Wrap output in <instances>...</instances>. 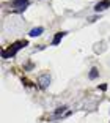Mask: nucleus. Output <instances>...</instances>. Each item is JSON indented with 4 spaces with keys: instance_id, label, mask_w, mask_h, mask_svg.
Here are the masks:
<instances>
[{
    "instance_id": "1",
    "label": "nucleus",
    "mask_w": 110,
    "mask_h": 123,
    "mask_svg": "<svg viewBox=\"0 0 110 123\" xmlns=\"http://www.w3.org/2000/svg\"><path fill=\"white\" fill-rule=\"evenodd\" d=\"M25 46H27V41H17V43H14L13 46H10L8 49H5V51L2 52V57H3V58L14 57V55L22 49V47H25Z\"/></svg>"
},
{
    "instance_id": "2",
    "label": "nucleus",
    "mask_w": 110,
    "mask_h": 123,
    "mask_svg": "<svg viewBox=\"0 0 110 123\" xmlns=\"http://www.w3.org/2000/svg\"><path fill=\"white\" fill-rule=\"evenodd\" d=\"M11 3H13V6H14L17 11H22V10H25L27 5H29V0H13Z\"/></svg>"
},
{
    "instance_id": "3",
    "label": "nucleus",
    "mask_w": 110,
    "mask_h": 123,
    "mask_svg": "<svg viewBox=\"0 0 110 123\" xmlns=\"http://www.w3.org/2000/svg\"><path fill=\"white\" fill-rule=\"evenodd\" d=\"M109 6H110V0H101L99 3H96V6H94V11H96V13H99V11H104V10H107Z\"/></svg>"
},
{
    "instance_id": "4",
    "label": "nucleus",
    "mask_w": 110,
    "mask_h": 123,
    "mask_svg": "<svg viewBox=\"0 0 110 123\" xmlns=\"http://www.w3.org/2000/svg\"><path fill=\"white\" fill-rule=\"evenodd\" d=\"M49 82H50V77L47 76V74H43V76L39 77V84H41V87H43V88H46L47 85H49Z\"/></svg>"
},
{
    "instance_id": "5",
    "label": "nucleus",
    "mask_w": 110,
    "mask_h": 123,
    "mask_svg": "<svg viewBox=\"0 0 110 123\" xmlns=\"http://www.w3.org/2000/svg\"><path fill=\"white\" fill-rule=\"evenodd\" d=\"M43 32H44V29H43V27H35V29H32V30H30V33H29V35H30V36H39Z\"/></svg>"
},
{
    "instance_id": "6",
    "label": "nucleus",
    "mask_w": 110,
    "mask_h": 123,
    "mask_svg": "<svg viewBox=\"0 0 110 123\" xmlns=\"http://www.w3.org/2000/svg\"><path fill=\"white\" fill-rule=\"evenodd\" d=\"M63 36H64V32H58L57 35L53 36V40H52V44H53V46H57V44L60 43V40L63 38Z\"/></svg>"
},
{
    "instance_id": "7",
    "label": "nucleus",
    "mask_w": 110,
    "mask_h": 123,
    "mask_svg": "<svg viewBox=\"0 0 110 123\" xmlns=\"http://www.w3.org/2000/svg\"><path fill=\"white\" fill-rule=\"evenodd\" d=\"M98 74H99L98 68H91V71H90V79H96V77H98Z\"/></svg>"
}]
</instances>
